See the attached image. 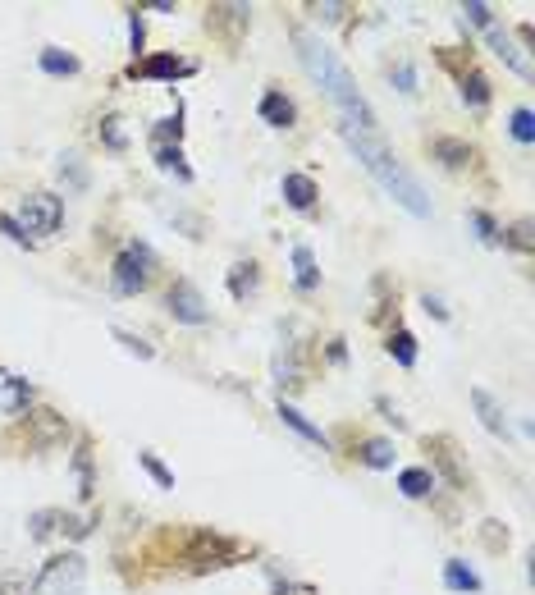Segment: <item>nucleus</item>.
<instances>
[{
  "instance_id": "14",
  "label": "nucleus",
  "mask_w": 535,
  "mask_h": 595,
  "mask_svg": "<svg viewBox=\"0 0 535 595\" xmlns=\"http://www.w3.org/2000/svg\"><path fill=\"white\" fill-rule=\"evenodd\" d=\"M458 83H462V101H467L471 110H485L490 106V78L481 74V69H458Z\"/></svg>"
},
{
  "instance_id": "16",
  "label": "nucleus",
  "mask_w": 535,
  "mask_h": 595,
  "mask_svg": "<svg viewBox=\"0 0 535 595\" xmlns=\"http://www.w3.org/2000/svg\"><path fill=\"white\" fill-rule=\"evenodd\" d=\"M490 46H494V55L508 60V65H513L522 78H531V60H526V51H522V46H513V37L503 33V28H490Z\"/></svg>"
},
{
  "instance_id": "10",
  "label": "nucleus",
  "mask_w": 535,
  "mask_h": 595,
  "mask_svg": "<svg viewBox=\"0 0 535 595\" xmlns=\"http://www.w3.org/2000/svg\"><path fill=\"white\" fill-rule=\"evenodd\" d=\"M247 23H252L247 5H211V10H206V28H211V33H225L229 42H238V33H247Z\"/></svg>"
},
{
  "instance_id": "20",
  "label": "nucleus",
  "mask_w": 535,
  "mask_h": 595,
  "mask_svg": "<svg viewBox=\"0 0 535 595\" xmlns=\"http://www.w3.org/2000/svg\"><path fill=\"white\" fill-rule=\"evenodd\" d=\"M430 152H435L439 165H449V170H462V165H471V147L458 138H435L430 142Z\"/></svg>"
},
{
  "instance_id": "29",
  "label": "nucleus",
  "mask_w": 535,
  "mask_h": 595,
  "mask_svg": "<svg viewBox=\"0 0 535 595\" xmlns=\"http://www.w3.org/2000/svg\"><path fill=\"white\" fill-rule=\"evenodd\" d=\"M138 463L147 467V476H151V481H156L161 490H174V472H170V467H165L156 454H147V449H142V454H138Z\"/></svg>"
},
{
  "instance_id": "21",
  "label": "nucleus",
  "mask_w": 535,
  "mask_h": 595,
  "mask_svg": "<svg viewBox=\"0 0 535 595\" xmlns=\"http://www.w3.org/2000/svg\"><path fill=\"white\" fill-rule=\"evenodd\" d=\"M257 284H261L257 261H238L234 271H229V293H234L238 303H243V298H252V293H257Z\"/></svg>"
},
{
  "instance_id": "2",
  "label": "nucleus",
  "mask_w": 535,
  "mask_h": 595,
  "mask_svg": "<svg viewBox=\"0 0 535 595\" xmlns=\"http://www.w3.org/2000/svg\"><path fill=\"white\" fill-rule=\"evenodd\" d=\"M339 133H343V142H348V147L357 152V161H362L366 170L375 174V184L385 188V193L394 197L403 211H412V216H430L426 188H421L417 179L403 170V161H398V156L389 152L385 142H380V133H357V129H348V124H343Z\"/></svg>"
},
{
  "instance_id": "34",
  "label": "nucleus",
  "mask_w": 535,
  "mask_h": 595,
  "mask_svg": "<svg viewBox=\"0 0 535 595\" xmlns=\"http://www.w3.org/2000/svg\"><path fill=\"white\" fill-rule=\"evenodd\" d=\"M60 179H69L74 188H87V170L78 156H60Z\"/></svg>"
},
{
  "instance_id": "44",
  "label": "nucleus",
  "mask_w": 535,
  "mask_h": 595,
  "mask_svg": "<svg viewBox=\"0 0 535 595\" xmlns=\"http://www.w3.org/2000/svg\"><path fill=\"white\" fill-rule=\"evenodd\" d=\"M485 545H490V550L508 545V531H499V522H485Z\"/></svg>"
},
{
  "instance_id": "15",
  "label": "nucleus",
  "mask_w": 535,
  "mask_h": 595,
  "mask_svg": "<svg viewBox=\"0 0 535 595\" xmlns=\"http://www.w3.org/2000/svg\"><path fill=\"white\" fill-rule=\"evenodd\" d=\"M261 119H266L270 129H293L298 110H293V101L284 97V92H266V97H261Z\"/></svg>"
},
{
  "instance_id": "5",
  "label": "nucleus",
  "mask_w": 535,
  "mask_h": 595,
  "mask_svg": "<svg viewBox=\"0 0 535 595\" xmlns=\"http://www.w3.org/2000/svg\"><path fill=\"white\" fill-rule=\"evenodd\" d=\"M151 271H156V257H151L147 243H124L115 257V289L119 293H142L151 284Z\"/></svg>"
},
{
  "instance_id": "43",
  "label": "nucleus",
  "mask_w": 535,
  "mask_h": 595,
  "mask_svg": "<svg viewBox=\"0 0 535 595\" xmlns=\"http://www.w3.org/2000/svg\"><path fill=\"white\" fill-rule=\"evenodd\" d=\"M270 595H311V586H302V582H284V577H275Z\"/></svg>"
},
{
  "instance_id": "4",
  "label": "nucleus",
  "mask_w": 535,
  "mask_h": 595,
  "mask_svg": "<svg viewBox=\"0 0 535 595\" xmlns=\"http://www.w3.org/2000/svg\"><path fill=\"white\" fill-rule=\"evenodd\" d=\"M83 577H87V559H83V554H55L42 573H37V582L28 586V591H33V595H78Z\"/></svg>"
},
{
  "instance_id": "7",
  "label": "nucleus",
  "mask_w": 535,
  "mask_h": 595,
  "mask_svg": "<svg viewBox=\"0 0 535 595\" xmlns=\"http://www.w3.org/2000/svg\"><path fill=\"white\" fill-rule=\"evenodd\" d=\"M165 307H170V316H174V321H183V325H206V321H211V312H206V303H202V293H197L188 280L170 284Z\"/></svg>"
},
{
  "instance_id": "27",
  "label": "nucleus",
  "mask_w": 535,
  "mask_h": 595,
  "mask_svg": "<svg viewBox=\"0 0 535 595\" xmlns=\"http://www.w3.org/2000/svg\"><path fill=\"white\" fill-rule=\"evenodd\" d=\"M156 165H161L165 174H179L183 184H188V179H193V170H188V165H183V152H179V147H170V142H161V147H156Z\"/></svg>"
},
{
  "instance_id": "3",
  "label": "nucleus",
  "mask_w": 535,
  "mask_h": 595,
  "mask_svg": "<svg viewBox=\"0 0 535 595\" xmlns=\"http://www.w3.org/2000/svg\"><path fill=\"white\" fill-rule=\"evenodd\" d=\"M243 554H252L243 541H234V536H220V531L211 527H193L183 531V545H179V559L193 568V573H211V568H229V563H238Z\"/></svg>"
},
{
  "instance_id": "19",
  "label": "nucleus",
  "mask_w": 535,
  "mask_h": 595,
  "mask_svg": "<svg viewBox=\"0 0 535 595\" xmlns=\"http://www.w3.org/2000/svg\"><path fill=\"white\" fill-rule=\"evenodd\" d=\"M74 476H78V499L97 495V476H92V444H87V440H78V449H74Z\"/></svg>"
},
{
  "instance_id": "18",
  "label": "nucleus",
  "mask_w": 535,
  "mask_h": 595,
  "mask_svg": "<svg viewBox=\"0 0 535 595\" xmlns=\"http://www.w3.org/2000/svg\"><path fill=\"white\" fill-rule=\"evenodd\" d=\"M398 490H403L407 499H426L430 490H435V472H430V467H403V472H398Z\"/></svg>"
},
{
  "instance_id": "39",
  "label": "nucleus",
  "mask_w": 535,
  "mask_h": 595,
  "mask_svg": "<svg viewBox=\"0 0 535 595\" xmlns=\"http://www.w3.org/2000/svg\"><path fill=\"white\" fill-rule=\"evenodd\" d=\"M115 339H119V344H124V348H129V353H138V357H151V344H142V339H138V335H129V330H115Z\"/></svg>"
},
{
  "instance_id": "11",
  "label": "nucleus",
  "mask_w": 535,
  "mask_h": 595,
  "mask_svg": "<svg viewBox=\"0 0 535 595\" xmlns=\"http://www.w3.org/2000/svg\"><path fill=\"white\" fill-rule=\"evenodd\" d=\"M426 454H435L439 472L449 476V486H458V490H467V486H471V476H467V467L458 463V449H453L449 435H435V440H426Z\"/></svg>"
},
{
  "instance_id": "40",
  "label": "nucleus",
  "mask_w": 535,
  "mask_h": 595,
  "mask_svg": "<svg viewBox=\"0 0 535 595\" xmlns=\"http://www.w3.org/2000/svg\"><path fill=\"white\" fill-rule=\"evenodd\" d=\"M142 42H147V28H142L138 10H133V14H129V46H133V51H142Z\"/></svg>"
},
{
  "instance_id": "45",
  "label": "nucleus",
  "mask_w": 535,
  "mask_h": 595,
  "mask_svg": "<svg viewBox=\"0 0 535 595\" xmlns=\"http://www.w3.org/2000/svg\"><path fill=\"white\" fill-rule=\"evenodd\" d=\"M421 307H426V312H430V316H439V321H449V307L439 303L435 293H426V298H421Z\"/></svg>"
},
{
  "instance_id": "36",
  "label": "nucleus",
  "mask_w": 535,
  "mask_h": 595,
  "mask_svg": "<svg viewBox=\"0 0 535 595\" xmlns=\"http://www.w3.org/2000/svg\"><path fill=\"white\" fill-rule=\"evenodd\" d=\"M462 14H467L471 23H481V28H494V10L485 5V0H471V5H462Z\"/></svg>"
},
{
  "instance_id": "42",
  "label": "nucleus",
  "mask_w": 535,
  "mask_h": 595,
  "mask_svg": "<svg viewBox=\"0 0 535 595\" xmlns=\"http://www.w3.org/2000/svg\"><path fill=\"white\" fill-rule=\"evenodd\" d=\"M161 138H174V147H179V138H183V115L174 110V119H161Z\"/></svg>"
},
{
  "instance_id": "46",
  "label": "nucleus",
  "mask_w": 535,
  "mask_h": 595,
  "mask_svg": "<svg viewBox=\"0 0 535 595\" xmlns=\"http://www.w3.org/2000/svg\"><path fill=\"white\" fill-rule=\"evenodd\" d=\"M330 362H343V339H330Z\"/></svg>"
},
{
  "instance_id": "17",
  "label": "nucleus",
  "mask_w": 535,
  "mask_h": 595,
  "mask_svg": "<svg viewBox=\"0 0 535 595\" xmlns=\"http://www.w3.org/2000/svg\"><path fill=\"white\" fill-rule=\"evenodd\" d=\"M293 284H298L302 293H316L321 289V271H316V257H311V248H293Z\"/></svg>"
},
{
  "instance_id": "26",
  "label": "nucleus",
  "mask_w": 535,
  "mask_h": 595,
  "mask_svg": "<svg viewBox=\"0 0 535 595\" xmlns=\"http://www.w3.org/2000/svg\"><path fill=\"white\" fill-rule=\"evenodd\" d=\"M42 69H46V74H55V78H69V74H78V60L69 51L46 46V51H42Z\"/></svg>"
},
{
  "instance_id": "13",
  "label": "nucleus",
  "mask_w": 535,
  "mask_h": 595,
  "mask_svg": "<svg viewBox=\"0 0 535 595\" xmlns=\"http://www.w3.org/2000/svg\"><path fill=\"white\" fill-rule=\"evenodd\" d=\"M471 408L481 412V426H485V431H490V435H503V440H508V417H503V408L494 403L490 390H481V385H476V390H471Z\"/></svg>"
},
{
  "instance_id": "31",
  "label": "nucleus",
  "mask_w": 535,
  "mask_h": 595,
  "mask_svg": "<svg viewBox=\"0 0 535 595\" xmlns=\"http://www.w3.org/2000/svg\"><path fill=\"white\" fill-rule=\"evenodd\" d=\"M499 243H508V248H517V252H531V248H535V238H531V220H517L513 229H503V234H499Z\"/></svg>"
},
{
  "instance_id": "35",
  "label": "nucleus",
  "mask_w": 535,
  "mask_h": 595,
  "mask_svg": "<svg viewBox=\"0 0 535 595\" xmlns=\"http://www.w3.org/2000/svg\"><path fill=\"white\" fill-rule=\"evenodd\" d=\"M513 138L517 142H531L535 138V119H531V110H513Z\"/></svg>"
},
{
  "instance_id": "33",
  "label": "nucleus",
  "mask_w": 535,
  "mask_h": 595,
  "mask_svg": "<svg viewBox=\"0 0 535 595\" xmlns=\"http://www.w3.org/2000/svg\"><path fill=\"white\" fill-rule=\"evenodd\" d=\"M471 229H476V238H481V243H499V225H494L490 216H485V211H471Z\"/></svg>"
},
{
  "instance_id": "32",
  "label": "nucleus",
  "mask_w": 535,
  "mask_h": 595,
  "mask_svg": "<svg viewBox=\"0 0 535 595\" xmlns=\"http://www.w3.org/2000/svg\"><path fill=\"white\" fill-rule=\"evenodd\" d=\"M119 124H124L119 115H106V119H101V142H106L110 152H124V147H129V138H124V129H119Z\"/></svg>"
},
{
  "instance_id": "30",
  "label": "nucleus",
  "mask_w": 535,
  "mask_h": 595,
  "mask_svg": "<svg viewBox=\"0 0 535 595\" xmlns=\"http://www.w3.org/2000/svg\"><path fill=\"white\" fill-rule=\"evenodd\" d=\"M55 527H60V509H42L28 518V536H33V541H46Z\"/></svg>"
},
{
  "instance_id": "25",
  "label": "nucleus",
  "mask_w": 535,
  "mask_h": 595,
  "mask_svg": "<svg viewBox=\"0 0 535 595\" xmlns=\"http://www.w3.org/2000/svg\"><path fill=\"white\" fill-rule=\"evenodd\" d=\"M357 458H362L366 467H375V472H385V467L394 463V444H389V440H366Z\"/></svg>"
},
{
  "instance_id": "37",
  "label": "nucleus",
  "mask_w": 535,
  "mask_h": 595,
  "mask_svg": "<svg viewBox=\"0 0 535 595\" xmlns=\"http://www.w3.org/2000/svg\"><path fill=\"white\" fill-rule=\"evenodd\" d=\"M0 229H5V234H10L14 243H19V248H28V243H33V238H28V229H23L14 216H0Z\"/></svg>"
},
{
  "instance_id": "41",
  "label": "nucleus",
  "mask_w": 535,
  "mask_h": 595,
  "mask_svg": "<svg viewBox=\"0 0 535 595\" xmlns=\"http://www.w3.org/2000/svg\"><path fill=\"white\" fill-rule=\"evenodd\" d=\"M316 14H321L325 23H339L343 14H348V5H339V0H325V5H316Z\"/></svg>"
},
{
  "instance_id": "28",
  "label": "nucleus",
  "mask_w": 535,
  "mask_h": 595,
  "mask_svg": "<svg viewBox=\"0 0 535 595\" xmlns=\"http://www.w3.org/2000/svg\"><path fill=\"white\" fill-rule=\"evenodd\" d=\"M28 399H33L28 380H5V390H0V408H5V412H23V408H28Z\"/></svg>"
},
{
  "instance_id": "24",
  "label": "nucleus",
  "mask_w": 535,
  "mask_h": 595,
  "mask_svg": "<svg viewBox=\"0 0 535 595\" xmlns=\"http://www.w3.org/2000/svg\"><path fill=\"white\" fill-rule=\"evenodd\" d=\"M389 357H394L398 367H417V339L407 335V330H394L389 335Z\"/></svg>"
},
{
  "instance_id": "1",
  "label": "nucleus",
  "mask_w": 535,
  "mask_h": 595,
  "mask_svg": "<svg viewBox=\"0 0 535 595\" xmlns=\"http://www.w3.org/2000/svg\"><path fill=\"white\" fill-rule=\"evenodd\" d=\"M298 55H302V65H307V74L325 87V97L339 106V115H343V124H348V129L380 133V119H375L371 101L362 97V87L353 83V74L339 65V55L325 51V46L316 42L311 33H298Z\"/></svg>"
},
{
  "instance_id": "38",
  "label": "nucleus",
  "mask_w": 535,
  "mask_h": 595,
  "mask_svg": "<svg viewBox=\"0 0 535 595\" xmlns=\"http://www.w3.org/2000/svg\"><path fill=\"white\" fill-rule=\"evenodd\" d=\"M394 83H398V92H417V69H412V65H394Z\"/></svg>"
},
{
  "instance_id": "23",
  "label": "nucleus",
  "mask_w": 535,
  "mask_h": 595,
  "mask_svg": "<svg viewBox=\"0 0 535 595\" xmlns=\"http://www.w3.org/2000/svg\"><path fill=\"white\" fill-rule=\"evenodd\" d=\"M279 417H284V426H293V431L302 435V440H311V444H325V435H321V426H311L307 417H302L298 408H293V403H284L279 399Z\"/></svg>"
},
{
  "instance_id": "22",
  "label": "nucleus",
  "mask_w": 535,
  "mask_h": 595,
  "mask_svg": "<svg viewBox=\"0 0 535 595\" xmlns=\"http://www.w3.org/2000/svg\"><path fill=\"white\" fill-rule=\"evenodd\" d=\"M444 586H449V591H481V577H476V568H467L462 559H449L444 563Z\"/></svg>"
},
{
  "instance_id": "6",
  "label": "nucleus",
  "mask_w": 535,
  "mask_h": 595,
  "mask_svg": "<svg viewBox=\"0 0 535 595\" xmlns=\"http://www.w3.org/2000/svg\"><path fill=\"white\" fill-rule=\"evenodd\" d=\"M19 225L28 229V234H42V238H51L55 229H60V220H65V206H60V197L55 193H28L23 197V206H19Z\"/></svg>"
},
{
  "instance_id": "9",
  "label": "nucleus",
  "mask_w": 535,
  "mask_h": 595,
  "mask_svg": "<svg viewBox=\"0 0 535 595\" xmlns=\"http://www.w3.org/2000/svg\"><path fill=\"white\" fill-rule=\"evenodd\" d=\"M69 440V422L51 408H37L28 412V444L33 449H51V444H65Z\"/></svg>"
},
{
  "instance_id": "8",
  "label": "nucleus",
  "mask_w": 535,
  "mask_h": 595,
  "mask_svg": "<svg viewBox=\"0 0 535 595\" xmlns=\"http://www.w3.org/2000/svg\"><path fill=\"white\" fill-rule=\"evenodd\" d=\"M129 74L133 78H156V83H174V78L197 74V60H183V55H151V60H133Z\"/></svg>"
},
{
  "instance_id": "12",
  "label": "nucleus",
  "mask_w": 535,
  "mask_h": 595,
  "mask_svg": "<svg viewBox=\"0 0 535 595\" xmlns=\"http://www.w3.org/2000/svg\"><path fill=\"white\" fill-rule=\"evenodd\" d=\"M316 197H321V188H316V179L311 174H284V202L293 206V211H311L316 206Z\"/></svg>"
}]
</instances>
